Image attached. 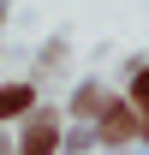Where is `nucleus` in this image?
I'll list each match as a JSON object with an SVG mask.
<instances>
[{
	"instance_id": "nucleus-2",
	"label": "nucleus",
	"mask_w": 149,
	"mask_h": 155,
	"mask_svg": "<svg viewBox=\"0 0 149 155\" xmlns=\"http://www.w3.org/2000/svg\"><path fill=\"white\" fill-rule=\"evenodd\" d=\"M48 149H54V119H36L24 131V155H48Z\"/></svg>"
},
{
	"instance_id": "nucleus-4",
	"label": "nucleus",
	"mask_w": 149,
	"mask_h": 155,
	"mask_svg": "<svg viewBox=\"0 0 149 155\" xmlns=\"http://www.w3.org/2000/svg\"><path fill=\"white\" fill-rule=\"evenodd\" d=\"M131 101H137V107H143V114H149V66H143V72H137V84H131Z\"/></svg>"
},
{
	"instance_id": "nucleus-3",
	"label": "nucleus",
	"mask_w": 149,
	"mask_h": 155,
	"mask_svg": "<svg viewBox=\"0 0 149 155\" xmlns=\"http://www.w3.org/2000/svg\"><path fill=\"white\" fill-rule=\"evenodd\" d=\"M30 90H18V84H12V90H0V119H12V114H24V107H30Z\"/></svg>"
},
{
	"instance_id": "nucleus-1",
	"label": "nucleus",
	"mask_w": 149,
	"mask_h": 155,
	"mask_svg": "<svg viewBox=\"0 0 149 155\" xmlns=\"http://www.w3.org/2000/svg\"><path fill=\"white\" fill-rule=\"evenodd\" d=\"M137 131H143V119L131 114L125 101H119V107H108V119H101V137H108V143H131Z\"/></svg>"
}]
</instances>
